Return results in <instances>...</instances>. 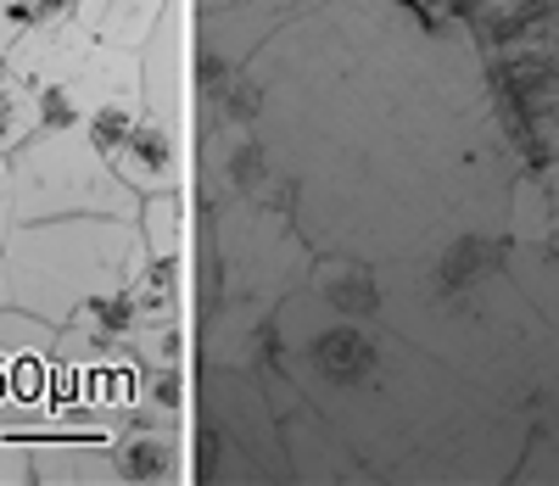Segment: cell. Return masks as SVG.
<instances>
[{
	"instance_id": "1",
	"label": "cell",
	"mask_w": 559,
	"mask_h": 486,
	"mask_svg": "<svg viewBox=\"0 0 559 486\" xmlns=\"http://www.w3.org/2000/svg\"><path fill=\"white\" fill-rule=\"evenodd\" d=\"M274 202L319 258L503 240L532 163L481 34L419 0H324L236 68Z\"/></svg>"
},
{
	"instance_id": "2",
	"label": "cell",
	"mask_w": 559,
	"mask_h": 486,
	"mask_svg": "<svg viewBox=\"0 0 559 486\" xmlns=\"http://www.w3.org/2000/svg\"><path fill=\"white\" fill-rule=\"evenodd\" d=\"M269 358L331 419L376 486H509L537 414L487 392L376 313V263L319 258L274 313Z\"/></svg>"
},
{
	"instance_id": "3",
	"label": "cell",
	"mask_w": 559,
	"mask_h": 486,
	"mask_svg": "<svg viewBox=\"0 0 559 486\" xmlns=\"http://www.w3.org/2000/svg\"><path fill=\"white\" fill-rule=\"evenodd\" d=\"M376 313L487 392L532 414L559 408V335L509 274L503 240L376 263Z\"/></svg>"
},
{
	"instance_id": "4",
	"label": "cell",
	"mask_w": 559,
	"mask_h": 486,
	"mask_svg": "<svg viewBox=\"0 0 559 486\" xmlns=\"http://www.w3.org/2000/svg\"><path fill=\"white\" fill-rule=\"evenodd\" d=\"M191 335L197 358L247 364L274 342V313L313 280L319 252L274 197H213L191 218Z\"/></svg>"
},
{
	"instance_id": "5",
	"label": "cell",
	"mask_w": 559,
	"mask_h": 486,
	"mask_svg": "<svg viewBox=\"0 0 559 486\" xmlns=\"http://www.w3.org/2000/svg\"><path fill=\"white\" fill-rule=\"evenodd\" d=\"M0 269H7L12 308H28L62 330L96 297L140 280L146 240H140L134 218H107V213L34 218L12 224L7 247H0Z\"/></svg>"
},
{
	"instance_id": "6",
	"label": "cell",
	"mask_w": 559,
	"mask_h": 486,
	"mask_svg": "<svg viewBox=\"0 0 559 486\" xmlns=\"http://www.w3.org/2000/svg\"><path fill=\"white\" fill-rule=\"evenodd\" d=\"M191 481L197 486H292L280 408L258 369L197 358Z\"/></svg>"
},
{
	"instance_id": "7",
	"label": "cell",
	"mask_w": 559,
	"mask_h": 486,
	"mask_svg": "<svg viewBox=\"0 0 559 486\" xmlns=\"http://www.w3.org/2000/svg\"><path fill=\"white\" fill-rule=\"evenodd\" d=\"M12 163V224L34 218H73V213H107L140 218V190L112 168L84 129H34Z\"/></svg>"
},
{
	"instance_id": "8",
	"label": "cell",
	"mask_w": 559,
	"mask_h": 486,
	"mask_svg": "<svg viewBox=\"0 0 559 486\" xmlns=\"http://www.w3.org/2000/svg\"><path fill=\"white\" fill-rule=\"evenodd\" d=\"M57 408V324L28 308H0V425L28 436Z\"/></svg>"
},
{
	"instance_id": "9",
	"label": "cell",
	"mask_w": 559,
	"mask_h": 486,
	"mask_svg": "<svg viewBox=\"0 0 559 486\" xmlns=\"http://www.w3.org/2000/svg\"><path fill=\"white\" fill-rule=\"evenodd\" d=\"M324 0H197V57L218 68H241L263 39L319 12Z\"/></svg>"
},
{
	"instance_id": "10",
	"label": "cell",
	"mask_w": 559,
	"mask_h": 486,
	"mask_svg": "<svg viewBox=\"0 0 559 486\" xmlns=\"http://www.w3.org/2000/svg\"><path fill=\"white\" fill-rule=\"evenodd\" d=\"M280 436H286L292 486H376V475L364 470V459L347 448V436L308 398L280 408Z\"/></svg>"
},
{
	"instance_id": "11",
	"label": "cell",
	"mask_w": 559,
	"mask_h": 486,
	"mask_svg": "<svg viewBox=\"0 0 559 486\" xmlns=\"http://www.w3.org/2000/svg\"><path fill=\"white\" fill-rule=\"evenodd\" d=\"M112 168L140 190V197H152V190H191V174H197V157H191V134L140 112L123 140L112 145Z\"/></svg>"
},
{
	"instance_id": "12",
	"label": "cell",
	"mask_w": 559,
	"mask_h": 486,
	"mask_svg": "<svg viewBox=\"0 0 559 486\" xmlns=\"http://www.w3.org/2000/svg\"><path fill=\"white\" fill-rule=\"evenodd\" d=\"M112 464H118V486H185L191 481V430L129 419L112 436Z\"/></svg>"
},
{
	"instance_id": "13",
	"label": "cell",
	"mask_w": 559,
	"mask_h": 486,
	"mask_svg": "<svg viewBox=\"0 0 559 486\" xmlns=\"http://www.w3.org/2000/svg\"><path fill=\"white\" fill-rule=\"evenodd\" d=\"M112 436H102V430L23 436V442H28V464H34V486H118Z\"/></svg>"
},
{
	"instance_id": "14",
	"label": "cell",
	"mask_w": 559,
	"mask_h": 486,
	"mask_svg": "<svg viewBox=\"0 0 559 486\" xmlns=\"http://www.w3.org/2000/svg\"><path fill=\"white\" fill-rule=\"evenodd\" d=\"M191 218H197V190H152L140 197V240L146 258H185L191 252Z\"/></svg>"
},
{
	"instance_id": "15",
	"label": "cell",
	"mask_w": 559,
	"mask_h": 486,
	"mask_svg": "<svg viewBox=\"0 0 559 486\" xmlns=\"http://www.w3.org/2000/svg\"><path fill=\"white\" fill-rule=\"evenodd\" d=\"M191 403H197V364H140L134 419H157V425H185L191 430Z\"/></svg>"
},
{
	"instance_id": "16",
	"label": "cell",
	"mask_w": 559,
	"mask_h": 486,
	"mask_svg": "<svg viewBox=\"0 0 559 486\" xmlns=\"http://www.w3.org/2000/svg\"><path fill=\"white\" fill-rule=\"evenodd\" d=\"M163 12H168V0H79L73 7L79 28H90L107 45H129V51L146 45V34L157 28Z\"/></svg>"
},
{
	"instance_id": "17",
	"label": "cell",
	"mask_w": 559,
	"mask_h": 486,
	"mask_svg": "<svg viewBox=\"0 0 559 486\" xmlns=\"http://www.w3.org/2000/svg\"><path fill=\"white\" fill-rule=\"evenodd\" d=\"M509 274L526 285V297L543 308V319L559 335V240H537V247H521V240H503Z\"/></svg>"
},
{
	"instance_id": "18",
	"label": "cell",
	"mask_w": 559,
	"mask_h": 486,
	"mask_svg": "<svg viewBox=\"0 0 559 486\" xmlns=\"http://www.w3.org/2000/svg\"><path fill=\"white\" fill-rule=\"evenodd\" d=\"M34 129H39V95H34V84L0 79V157H12Z\"/></svg>"
},
{
	"instance_id": "19",
	"label": "cell",
	"mask_w": 559,
	"mask_h": 486,
	"mask_svg": "<svg viewBox=\"0 0 559 486\" xmlns=\"http://www.w3.org/2000/svg\"><path fill=\"white\" fill-rule=\"evenodd\" d=\"M515 481H521V486H559V408L537 414L532 442H526V459H521Z\"/></svg>"
},
{
	"instance_id": "20",
	"label": "cell",
	"mask_w": 559,
	"mask_h": 486,
	"mask_svg": "<svg viewBox=\"0 0 559 486\" xmlns=\"http://www.w3.org/2000/svg\"><path fill=\"white\" fill-rule=\"evenodd\" d=\"M0 486H34V464H28V442L0 425Z\"/></svg>"
},
{
	"instance_id": "21",
	"label": "cell",
	"mask_w": 559,
	"mask_h": 486,
	"mask_svg": "<svg viewBox=\"0 0 559 486\" xmlns=\"http://www.w3.org/2000/svg\"><path fill=\"white\" fill-rule=\"evenodd\" d=\"M12 235V163L0 157V247H7Z\"/></svg>"
},
{
	"instance_id": "22",
	"label": "cell",
	"mask_w": 559,
	"mask_h": 486,
	"mask_svg": "<svg viewBox=\"0 0 559 486\" xmlns=\"http://www.w3.org/2000/svg\"><path fill=\"white\" fill-rule=\"evenodd\" d=\"M23 34V17L12 12V0H0V45H12Z\"/></svg>"
},
{
	"instance_id": "23",
	"label": "cell",
	"mask_w": 559,
	"mask_h": 486,
	"mask_svg": "<svg viewBox=\"0 0 559 486\" xmlns=\"http://www.w3.org/2000/svg\"><path fill=\"white\" fill-rule=\"evenodd\" d=\"M0 79H12V45H0Z\"/></svg>"
},
{
	"instance_id": "24",
	"label": "cell",
	"mask_w": 559,
	"mask_h": 486,
	"mask_svg": "<svg viewBox=\"0 0 559 486\" xmlns=\"http://www.w3.org/2000/svg\"><path fill=\"white\" fill-rule=\"evenodd\" d=\"M12 297H7V269H0V308H7Z\"/></svg>"
}]
</instances>
